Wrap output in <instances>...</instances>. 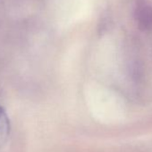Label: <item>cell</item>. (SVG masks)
Instances as JSON below:
<instances>
[{"label":"cell","mask_w":152,"mask_h":152,"mask_svg":"<svg viewBox=\"0 0 152 152\" xmlns=\"http://www.w3.org/2000/svg\"><path fill=\"white\" fill-rule=\"evenodd\" d=\"M134 18L141 31L152 29V7L143 0H139L134 9Z\"/></svg>","instance_id":"cell-1"},{"label":"cell","mask_w":152,"mask_h":152,"mask_svg":"<svg viewBox=\"0 0 152 152\" xmlns=\"http://www.w3.org/2000/svg\"><path fill=\"white\" fill-rule=\"evenodd\" d=\"M11 124L6 109L0 105V148H4L10 138Z\"/></svg>","instance_id":"cell-2"}]
</instances>
